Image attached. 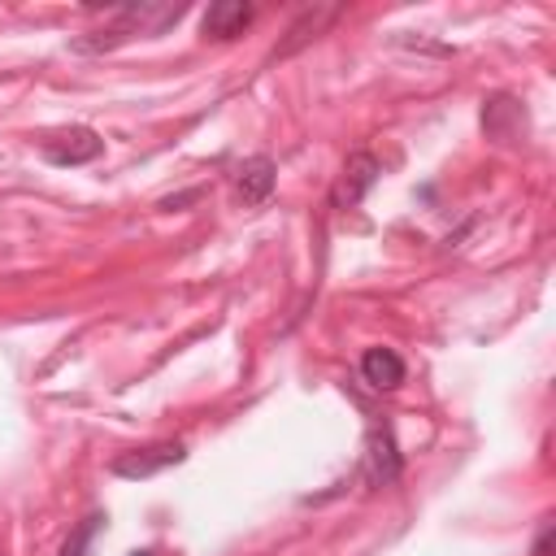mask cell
<instances>
[{
	"label": "cell",
	"mask_w": 556,
	"mask_h": 556,
	"mask_svg": "<svg viewBox=\"0 0 556 556\" xmlns=\"http://www.w3.org/2000/svg\"><path fill=\"white\" fill-rule=\"evenodd\" d=\"M361 469H365V482L369 486H391L400 478V452H395V439L387 426H374L365 434V456H361Z\"/></svg>",
	"instance_id": "4"
},
{
	"label": "cell",
	"mask_w": 556,
	"mask_h": 556,
	"mask_svg": "<svg viewBox=\"0 0 556 556\" xmlns=\"http://www.w3.org/2000/svg\"><path fill=\"white\" fill-rule=\"evenodd\" d=\"M252 13L256 9L243 4V0H217V4H208L200 30H204V39H235V35H243L252 26Z\"/></svg>",
	"instance_id": "5"
},
{
	"label": "cell",
	"mask_w": 556,
	"mask_h": 556,
	"mask_svg": "<svg viewBox=\"0 0 556 556\" xmlns=\"http://www.w3.org/2000/svg\"><path fill=\"white\" fill-rule=\"evenodd\" d=\"M274 178H278V165H274L265 152L248 156V161L235 169L239 200H243V204H265V200H269V191H274Z\"/></svg>",
	"instance_id": "6"
},
{
	"label": "cell",
	"mask_w": 556,
	"mask_h": 556,
	"mask_svg": "<svg viewBox=\"0 0 556 556\" xmlns=\"http://www.w3.org/2000/svg\"><path fill=\"white\" fill-rule=\"evenodd\" d=\"M374 182H378V161H374V152H352V156L343 161L339 182L330 187V204H334V208H352V204L365 200V191H369Z\"/></svg>",
	"instance_id": "3"
},
{
	"label": "cell",
	"mask_w": 556,
	"mask_h": 556,
	"mask_svg": "<svg viewBox=\"0 0 556 556\" xmlns=\"http://www.w3.org/2000/svg\"><path fill=\"white\" fill-rule=\"evenodd\" d=\"M130 556H156V552H130Z\"/></svg>",
	"instance_id": "11"
},
{
	"label": "cell",
	"mask_w": 556,
	"mask_h": 556,
	"mask_svg": "<svg viewBox=\"0 0 556 556\" xmlns=\"http://www.w3.org/2000/svg\"><path fill=\"white\" fill-rule=\"evenodd\" d=\"M361 378L374 387V391H395L404 382V361L395 348H365L361 356Z\"/></svg>",
	"instance_id": "7"
},
{
	"label": "cell",
	"mask_w": 556,
	"mask_h": 556,
	"mask_svg": "<svg viewBox=\"0 0 556 556\" xmlns=\"http://www.w3.org/2000/svg\"><path fill=\"white\" fill-rule=\"evenodd\" d=\"M100 526H104V517H100V513H91V517H87V521H83V526H78V530L65 539L61 556H87V552H91V539L100 534Z\"/></svg>",
	"instance_id": "9"
},
{
	"label": "cell",
	"mask_w": 556,
	"mask_h": 556,
	"mask_svg": "<svg viewBox=\"0 0 556 556\" xmlns=\"http://www.w3.org/2000/svg\"><path fill=\"white\" fill-rule=\"evenodd\" d=\"M39 152H43L48 165H87V161H96V156L104 152V139H100L96 130H87V126H74V130H65V135L43 139Z\"/></svg>",
	"instance_id": "2"
},
{
	"label": "cell",
	"mask_w": 556,
	"mask_h": 556,
	"mask_svg": "<svg viewBox=\"0 0 556 556\" xmlns=\"http://www.w3.org/2000/svg\"><path fill=\"white\" fill-rule=\"evenodd\" d=\"M339 13H343L339 4H330V9H308V13H304V17H300V22L291 26V30H287L291 39H287V43H282V48H278L274 56H287V52H295L300 43H308V39H317V35H321V30H326V26H330V22L339 17Z\"/></svg>",
	"instance_id": "8"
},
{
	"label": "cell",
	"mask_w": 556,
	"mask_h": 556,
	"mask_svg": "<svg viewBox=\"0 0 556 556\" xmlns=\"http://www.w3.org/2000/svg\"><path fill=\"white\" fill-rule=\"evenodd\" d=\"M534 556H552V526H543V534L534 543Z\"/></svg>",
	"instance_id": "10"
},
{
	"label": "cell",
	"mask_w": 556,
	"mask_h": 556,
	"mask_svg": "<svg viewBox=\"0 0 556 556\" xmlns=\"http://www.w3.org/2000/svg\"><path fill=\"white\" fill-rule=\"evenodd\" d=\"M187 460V443L178 439H165V443H148V447H130V452H117L109 460V473L113 478H126V482H139V478H152L169 465H182Z\"/></svg>",
	"instance_id": "1"
}]
</instances>
